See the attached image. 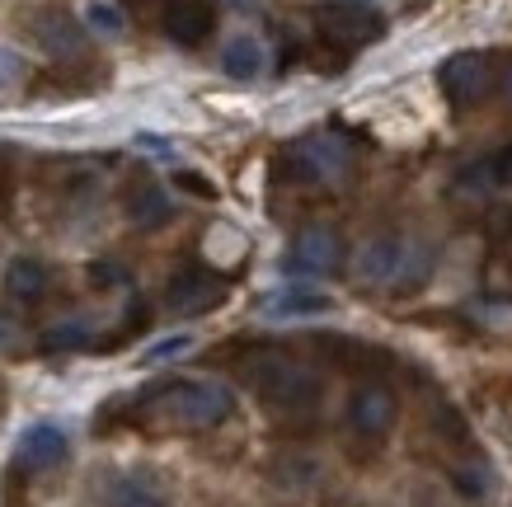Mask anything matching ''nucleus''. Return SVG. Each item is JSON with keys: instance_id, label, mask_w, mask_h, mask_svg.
I'll list each match as a JSON object with an SVG mask.
<instances>
[{"instance_id": "obj_9", "label": "nucleus", "mask_w": 512, "mask_h": 507, "mask_svg": "<svg viewBox=\"0 0 512 507\" xmlns=\"http://www.w3.org/2000/svg\"><path fill=\"white\" fill-rule=\"evenodd\" d=\"M409 268V254H404L400 235H372L367 245L357 249V277L367 287H395Z\"/></svg>"}, {"instance_id": "obj_28", "label": "nucleus", "mask_w": 512, "mask_h": 507, "mask_svg": "<svg viewBox=\"0 0 512 507\" xmlns=\"http://www.w3.org/2000/svg\"><path fill=\"white\" fill-rule=\"evenodd\" d=\"M353 5H367V0H353Z\"/></svg>"}, {"instance_id": "obj_18", "label": "nucleus", "mask_w": 512, "mask_h": 507, "mask_svg": "<svg viewBox=\"0 0 512 507\" xmlns=\"http://www.w3.org/2000/svg\"><path fill=\"white\" fill-rule=\"evenodd\" d=\"M85 343H90V324H80V320L52 324V329L43 334L47 353H76V348H85Z\"/></svg>"}, {"instance_id": "obj_15", "label": "nucleus", "mask_w": 512, "mask_h": 507, "mask_svg": "<svg viewBox=\"0 0 512 507\" xmlns=\"http://www.w3.org/2000/svg\"><path fill=\"white\" fill-rule=\"evenodd\" d=\"M268 66V52L254 33H235L231 43L221 47V71L231 80H259Z\"/></svg>"}, {"instance_id": "obj_3", "label": "nucleus", "mask_w": 512, "mask_h": 507, "mask_svg": "<svg viewBox=\"0 0 512 507\" xmlns=\"http://www.w3.org/2000/svg\"><path fill=\"white\" fill-rule=\"evenodd\" d=\"M348 165L353 151L339 137H306L278 155V174H287V184H339Z\"/></svg>"}, {"instance_id": "obj_27", "label": "nucleus", "mask_w": 512, "mask_h": 507, "mask_svg": "<svg viewBox=\"0 0 512 507\" xmlns=\"http://www.w3.org/2000/svg\"><path fill=\"white\" fill-rule=\"evenodd\" d=\"M503 99L512 104V66H508V76H503Z\"/></svg>"}, {"instance_id": "obj_7", "label": "nucleus", "mask_w": 512, "mask_h": 507, "mask_svg": "<svg viewBox=\"0 0 512 507\" xmlns=\"http://www.w3.org/2000/svg\"><path fill=\"white\" fill-rule=\"evenodd\" d=\"M437 80H442L451 104H480L484 94L494 90V71H489L484 52H456V57H447Z\"/></svg>"}, {"instance_id": "obj_10", "label": "nucleus", "mask_w": 512, "mask_h": 507, "mask_svg": "<svg viewBox=\"0 0 512 507\" xmlns=\"http://www.w3.org/2000/svg\"><path fill=\"white\" fill-rule=\"evenodd\" d=\"M395 414H400V404H395V395H390L386 385H357L353 400H348V428L357 437H372V442L386 437Z\"/></svg>"}, {"instance_id": "obj_2", "label": "nucleus", "mask_w": 512, "mask_h": 507, "mask_svg": "<svg viewBox=\"0 0 512 507\" xmlns=\"http://www.w3.org/2000/svg\"><path fill=\"white\" fill-rule=\"evenodd\" d=\"M245 376H249V385L259 390V400H264L268 409H278V414H311L315 404H320V395H325V385H320L315 371L296 367L292 357H282V353L249 357Z\"/></svg>"}, {"instance_id": "obj_13", "label": "nucleus", "mask_w": 512, "mask_h": 507, "mask_svg": "<svg viewBox=\"0 0 512 507\" xmlns=\"http://www.w3.org/2000/svg\"><path fill=\"white\" fill-rule=\"evenodd\" d=\"M127 216H132V226H141V231H156V226H165L174 216V202L156 179H141V184L127 188Z\"/></svg>"}, {"instance_id": "obj_22", "label": "nucleus", "mask_w": 512, "mask_h": 507, "mask_svg": "<svg viewBox=\"0 0 512 507\" xmlns=\"http://www.w3.org/2000/svg\"><path fill=\"white\" fill-rule=\"evenodd\" d=\"M19 80H24V57L15 47H0V90H15Z\"/></svg>"}, {"instance_id": "obj_25", "label": "nucleus", "mask_w": 512, "mask_h": 507, "mask_svg": "<svg viewBox=\"0 0 512 507\" xmlns=\"http://www.w3.org/2000/svg\"><path fill=\"white\" fill-rule=\"evenodd\" d=\"M489 169H494V184H512V141L489 160Z\"/></svg>"}, {"instance_id": "obj_11", "label": "nucleus", "mask_w": 512, "mask_h": 507, "mask_svg": "<svg viewBox=\"0 0 512 507\" xmlns=\"http://www.w3.org/2000/svg\"><path fill=\"white\" fill-rule=\"evenodd\" d=\"M33 38L43 47L47 57H57V62H76L80 52H85V29H80V19H71L66 10H43V15L33 19Z\"/></svg>"}, {"instance_id": "obj_17", "label": "nucleus", "mask_w": 512, "mask_h": 507, "mask_svg": "<svg viewBox=\"0 0 512 507\" xmlns=\"http://www.w3.org/2000/svg\"><path fill=\"white\" fill-rule=\"evenodd\" d=\"M113 507H165V493L151 475H123L113 484Z\"/></svg>"}, {"instance_id": "obj_4", "label": "nucleus", "mask_w": 512, "mask_h": 507, "mask_svg": "<svg viewBox=\"0 0 512 507\" xmlns=\"http://www.w3.org/2000/svg\"><path fill=\"white\" fill-rule=\"evenodd\" d=\"M315 29H320V38H325L329 47L353 52V47L381 38V15H372L367 5H353V0H334V5H320V10H315Z\"/></svg>"}, {"instance_id": "obj_19", "label": "nucleus", "mask_w": 512, "mask_h": 507, "mask_svg": "<svg viewBox=\"0 0 512 507\" xmlns=\"http://www.w3.org/2000/svg\"><path fill=\"white\" fill-rule=\"evenodd\" d=\"M188 348H193V334H170V338H160V343H151V348L141 353V367H160V362H174V357H184Z\"/></svg>"}, {"instance_id": "obj_24", "label": "nucleus", "mask_w": 512, "mask_h": 507, "mask_svg": "<svg viewBox=\"0 0 512 507\" xmlns=\"http://www.w3.org/2000/svg\"><path fill=\"white\" fill-rule=\"evenodd\" d=\"M489 184H494V169H489V160H480V165L461 169V188H466V193H484Z\"/></svg>"}, {"instance_id": "obj_16", "label": "nucleus", "mask_w": 512, "mask_h": 507, "mask_svg": "<svg viewBox=\"0 0 512 507\" xmlns=\"http://www.w3.org/2000/svg\"><path fill=\"white\" fill-rule=\"evenodd\" d=\"M47 287H52V268H47L43 259H15L10 268H5V292L15 296V301H24V306H33V301H43Z\"/></svg>"}, {"instance_id": "obj_8", "label": "nucleus", "mask_w": 512, "mask_h": 507, "mask_svg": "<svg viewBox=\"0 0 512 507\" xmlns=\"http://www.w3.org/2000/svg\"><path fill=\"white\" fill-rule=\"evenodd\" d=\"M221 301H226V282L217 273H207V268H184L165 287V306L174 315H202V310H217Z\"/></svg>"}, {"instance_id": "obj_20", "label": "nucleus", "mask_w": 512, "mask_h": 507, "mask_svg": "<svg viewBox=\"0 0 512 507\" xmlns=\"http://www.w3.org/2000/svg\"><path fill=\"white\" fill-rule=\"evenodd\" d=\"M85 24L99 33H123V10L113 0H94L90 10H85Z\"/></svg>"}, {"instance_id": "obj_21", "label": "nucleus", "mask_w": 512, "mask_h": 507, "mask_svg": "<svg viewBox=\"0 0 512 507\" xmlns=\"http://www.w3.org/2000/svg\"><path fill=\"white\" fill-rule=\"evenodd\" d=\"M90 282L104 292V287H123L127 282V268L123 263H113V259H99V263H90Z\"/></svg>"}, {"instance_id": "obj_1", "label": "nucleus", "mask_w": 512, "mask_h": 507, "mask_svg": "<svg viewBox=\"0 0 512 507\" xmlns=\"http://www.w3.org/2000/svg\"><path fill=\"white\" fill-rule=\"evenodd\" d=\"M151 418H170L179 428H217L235 409V395L221 381H165L141 395Z\"/></svg>"}, {"instance_id": "obj_6", "label": "nucleus", "mask_w": 512, "mask_h": 507, "mask_svg": "<svg viewBox=\"0 0 512 507\" xmlns=\"http://www.w3.org/2000/svg\"><path fill=\"white\" fill-rule=\"evenodd\" d=\"M156 19L165 29V38L179 47H202L212 38V29H217V10L207 0H160Z\"/></svg>"}, {"instance_id": "obj_12", "label": "nucleus", "mask_w": 512, "mask_h": 507, "mask_svg": "<svg viewBox=\"0 0 512 507\" xmlns=\"http://www.w3.org/2000/svg\"><path fill=\"white\" fill-rule=\"evenodd\" d=\"M66 451H71V442H66V432L57 423H33V428L19 432L15 461L19 470H52V465L66 461Z\"/></svg>"}, {"instance_id": "obj_23", "label": "nucleus", "mask_w": 512, "mask_h": 507, "mask_svg": "<svg viewBox=\"0 0 512 507\" xmlns=\"http://www.w3.org/2000/svg\"><path fill=\"white\" fill-rule=\"evenodd\" d=\"M174 184L184 188V193H193V198H217V184H207V179H202L198 169H179V174H174Z\"/></svg>"}, {"instance_id": "obj_14", "label": "nucleus", "mask_w": 512, "mask_h": 507, "mask_svg": "<svg viewBox=\"0 0 512 507\" xmlns=\"http://www.w3.org/2000/svg\"><path fill=\"white\" fill-rule=\"evenodd\" d=\"M325 310H334V301L315 287H282L278 296L264 301L268 320H306V315H325Z\"/></svg>"}, {"instance_id": "obj_26", "label": "nucleus", "mask_w": 512, "mask_h": 507, "mask_svg": "<svg viewBox=\"0 0 512 507\" xmlns=\"http://www.w3.org/2000/svg\"><path fill=\"white\" fill-rule=\"evenodd\" d=\"M137 146H141V151L170 155V141H165V137H156V132H141V137H137Z\"/></svg>"}, {"instance_id": "obj_5", "label": "nucleus", "mask_w": 512, "mask_h": 507, "mask_svg": "<svg viewBox=\"0 0 512 507\" xmlns=\"http://www.w3.org/2000/svg\"><path fill=\"white\" fill-rule=\"evenodd\" d=\"M348 259V245L334 226H306L296 231L292 240V254H287V268L301 277H334Z\"/></svg>"}]
</instances>
